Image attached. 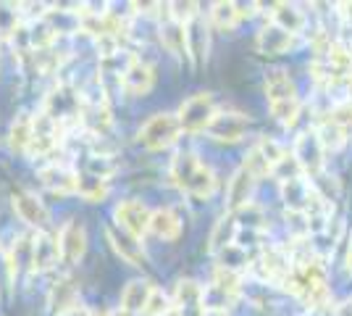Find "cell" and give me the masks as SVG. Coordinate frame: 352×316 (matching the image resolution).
I'll list each match as a JSON object with an SVG mask.
<instances>
[{
    "mask_svg": "<svg viewBox=\"0 0 352 316\" xmlns=\"http://www.w3.org/2000/svg\"><path fill=\"white\" fill-rule=\"evenodd\" d=\"M289 271H292V261L281 248H263L258 258H252V274L271 285H284Z\"/></svg>",
    "mask_w": 352,
    "mask_h": 316,
    "instance_id": "cell-4",
    "label": "cell"
},
{
    "mask_svg": "<svg viewBox=\"0 0 352 316\" xmlns=\"http://www.w3.org/2000/svg\"><path fill=\"white\" fill-rule=\"evenodd\" d=\"M334 316H352V303H342V306H337V314Z\"/></svg>",
    "mask_w": 352,
    "mask_h": 316,
    "instance_id": "cell-35",
    "label": "cell"
},
{
    "mask_svg": "<svg viewBox=\"0 0 352 316\" xmlns=\"http://www.w3.org/2000/svg\"><path fill=\"white\" fill-rule=\"evenodd\" d=\"M216 116V98L210 92H197L192 95L190 101H184L176 119L182 124V132H190V135H197V132H206L210 119Z\"/></svg>",
    "mask_w": 352,
    "mask_h": 316,
    "instance_id": "cell-3",
    "label": "cell"
},
{
    "mask_svg": "<svg viewBox=\"0 0 352 316\" xmlns=\"http://www.w3.org/2000/svg\"><path fill=\"white\" fill-rule=\"evenodd\" d=\"M200 316H226V311H213V308H203Z\"/></svg>",
    "mask_w": 352,
    "mask_h": 316,
    "instance_id": "cell-36",
    "label": "cell"
},
{
    "mask_svg": "<svg viewBox=\"0 0 352 316\" xmlns=\"http://www.w3.org/2000/svg\"><path fill=\"white\" fill-rule=\"evenodd\" d=\"M47 303H50V311L56 316H63L66 311H72L74 306H79L76 303V285L69 277L58 280L50 290V295H47Z\"/></svg>",
    "mask_w": 352,
    "mask_h": 316,
    "instance_id": "cell-22",
    "label": "cell"
},
{
    "mask_svg": "<svg viewBox=\"0 0 352 316\" xmlns=\"http://www.w3.org/2000/svg\"><path fill=\"white\" fill-rule=\"evenodd\" d=\"M108 316H134V314L124 311V308H116V311H108Z\"/></svg>",
    "mask_w": 352,
    "mask_h": 316,
    "instance_id": "cell-37",
    "label": "cell"
},
{
    "mask_svg": "<svg viewBox=\"0 0 352 316\" xmlns=\"http://www.w3.org/2000/svg\"><path fill=\"white\" fill-rule=\"evenodd\" d=\"M32 143V116L30 114H19L16 121L11 124V132H8V145L19 153H27Z\"/></svg>",
    "mask_w": 352,
    "mask_h": 316,
    "instance_id": "cell-28",
    "label": "cell"
},
{
    "mask_svg": "<svg viewBox=\"0 0 352 316\" xmlns=\"http://www.w3.org/2000/svg\"><path fill=\"white\" fill-rule=\"evenodd\" d=\"M255 177L248 174L242 166L234 171V177L229 180V190H226V200H229V211L236 213L239 209H245L248 203H252V187H255Z\"/></svg>",
    "mask_w": 352,
    "mask_h": 316,
    "instance_id": "cell-16",
    "label": "cell"
},
{
    "mask_svg": "<svg viewBox=\"0 0 352 316\" xmlns=\"http://www.w3.org/2000/svg\"><path fill=\"white\" fill-rule=\"evenodd\" d=\"M182 135V124L176 114H155L140 127V143L147 151H166Z\"/></svg>",
    "mask_w": 352,
    "mask_h": 316,
    "instance_id": "cell-2",
    "label": "cell"
},
{
    "mask_svg": "<svg viewBox=\"0 0 352 316\" xmlns=\"http://www.w3.org/2000/svg\"><path fill=\"white\" fill-rule=\"evenodd\" d=\"M76 171H72L66 164H50L40 169V180L50 193H58V196H69L76 193Z\"/></svg>",
    "mask_w": 352,
    "mask_h": 316,
    "instance_id": "cell-14",
    "label": "cell"
},
{
    "mask_svg": "<svg viewBox=\"0 0 352 316\" xmlns=\"http://www.w3.org/2000/svg\"><path fill=\"white\" fill-rule=\"evenodd\" d=\"M236 232H239V222H236L234 213L221 216L210 229V235H208V251L210 253H223L226 248H232L236 242Z\"/></svg>",
    "mask_w": 352,
    "mask_h": 316,
    "instance_id": "cell-17",
    "label": "cell"
},
{
    "mask_svg": "<svg viewBox=\"0 0 352 316\" xmlns=\"http://www.w3.org/2000/svg\"><path fill=\"white\" fill-rule=\"evenodd\" d=\"M14 209L21 222L34 227L37 232H47V222H50V211L45 209V203L37 196H32L27 190L14 193Z\"/></svg>",
    "mask_w": 352,
    "mask_h": 316,
    "instance_id": "cell-11",
    "label": "cell"
},
{
    "mask_svg": "<svg viewBox=\"0 0 352 316\" xmlns=\"http://www.w3.org/2000/svg\"><path fill=\"white\" fill-rule=\"evenodd\" d=\"M271 177H276V180L284 185V182H292V180L305 177V171H302V166L297 164V158H294L292 153H287L279 164H274V169H271Z\"/></svg>",
    "mask_w": 352,
    "mask_h": 316,
    "instance_id": "cell-32",
    "label": "cell"
},
{
    "mask_svg": "<svg viewBox=\"0 0 352 316\" xmlns=\"http://www.w3.org/2000/svg\"><path fill=\"white\" fill-rule=\"evenodd\" d=\"M255 43H258V50L265 53V56H281V53H287L292 48L294 34L279 30L276 24H268V27H263V30L258 32V40Z\"/></svg>",
    "mask_w": 352,
    "mask_h": 316,
    "instance_id": "cell-18",
    "label": "cell"
},
{
    "mask_svg": "<svg viewBox=\"0 0 352 316\" xmlns=\"http://www.w3.org/2000/svg\"><path fill=\"white\" fill-rule=\"evenodd\" d=\"M58 245L60 261L69 264V266H76L87 253V229H85V224H79L76 219L66 222L58 232Z\"/></svg>",
    "mask_w": 352,
    "mask_h": 316,
    "instance_id": "cell-8",
    "label": "cell"
},
{
    "mask_svg": "<svg viewBox=\"0 0 352 316\" xmlns=\"http://www.w3.org/2000/svg\"><path fill=\"white\" fill-rule=\"evenodd\" d=\"M58 261H60L58 235L37 232V235H34V242H32V269L50 271L53 266H58Z\"/></svg>",
    "mask_w": 352,
    "mask_h": 316,
    "instance_id": "cell-12",
    "label": "cell"
},
{
    "mask_svg": "<svg viewBox=\"0 0 352 316\" xmlns=\"http://www.w3.org/2000/svg\"><path fill=\"white\" fill-rule=\"evenodd\" d=\"M168 180L176 185L184 196L206 200L216 193V171L197 156V153H179L168 166Z\"/></svg>",
    "mask_w": 352,
    "mask_h": 316,
    "instance_id": "cell-1",
    "label": "cell"
},
{
    "mask_svg": "<svg viewBox=\"0 0 352 316\" xmlns=\"http://www.w3.org/2000/svg\"><path fill=\"white\" fill-rule=\"evenodd\" d=\"M339 16L344 19V24H350L352 27V3H339Z\"/></svg>",
    "mask_w": 352,
    "mask_h": 316,
    "instance_id": "cell-34",
    "label": "cell"
},
{
    "mask_svg": "<svg viewBox=\"0 0 352 316\" xmlns=\"http://www.w3.org/2000/svg\"><path fill=\"white\" fill-rule=\"evenodd\" d=\"M263 90H265V101H268V105L300 98V95H297V87H294V79L287 74L284 69H274V72L265 74Z\"/></svg>",
    "mask_w": 352,
    "mask_h": 316,
    "instance_id": "cell-15",
    "label": "cell"
},
{
    "mask_svg": "<svg viewBox=\"0 0 352 316\" xmlns=\"http://www.w3.org/2000/svg\"><path fill=\"white\" fill-rule=\"evenodd\" d=\"M271 24H276L279 30L289 32V34H300L305 30V14L294 3H274L271 6Z\"/></svg>",
    "mask_w": 352,
    "mask_h": 316,
    "instance_id": "cell-19",
    "label": "cell"
},
{
    "mask_svg": "<svg viewBox=\"0 0 352 316\" xmlns=\"http://www.w3.org/2000/svg\"><path fill=\"white\" fill-rule=\"evenodd\" d=\"M239 21L236 16V3H213L210 6V24L221 32H229Z\"/></svg>",
    "mask_w": 352,
    "mask_h": 316,
    "instance_id": "cell-29",
    "label": "cell"
},
{
    "mask_svg": "<svg viewBox=\"0 0 352 316\" xmlns=\"http://www.w3.org/2000/svg\"><path fill=\"white\" fill-rule=\"evenodd\" d=\"M236 222H239V227L245 229H255V232H265L268 229V222H265V211L258 206V203H248L245 209H239L234 213Z\"/></svg>",
    "mask_w": 352,
    "mask_h": 316,
    "instance_id": "cell-30",
    "label": "cell"
},
{
    "mask_svg": "<svg viewBox=\"0 0 352 316\" xmlns=\"http://www.w3.org/2000/svg\"><path fill=\"white\" fill-rule=\"evenodd\" d=\"M76 196L85 198L87 203H103L105 198L111 196V182L85 171L76 177Z\"/></svg>",
    "mask_w": 352,
    "mask_h": 316,
    "instance_id": "cell-23",
    "label": "cell"
},
{
    "mask_svg": "<svg viewBox=\"0 0 352 316\" xmlns=\"http://www.w3.org/2000/svg\"><path fill=\"white\" fill-rule=\"evenodd\" d=\"M153 87H155V66L150 61H142L134 56L132 63L121 74V90L134 95V98H142Z\"/></svg>",
    "mask_w": 352,
    "mask_h": 316,
    "instance_id": "cell-9",
    "label": "cell"
},
{
    "mask_svg": "<svg viewBox=\"0 0 352 316\" xmlns=\"http://www.w3.org/2000/svg\"><path fill=\"white\" fill-rule=\"evenodd\" d=\"M316 135H318V140H321V145L326 153L339 151V148L347 143V129H344L342 124H337L329 114H326V119H321L318 124H316Z\"/></svg>",
    "mask_w": 352,
    "mask_h": 316,
    "instance_id": "cell-24",
    "label": "cell"
},
{
    "mask_svg": "<svg viewBox=\"0 0 352 316\" xmlns=\"http://www.w3.org/2000/svg\"><path fill=\"white\" fill-rule=\"evenodd\" d=\"M161 43L168 53H174V56H179V59L187 56V30H184V24H179V21H174V19L163 21Z\"/></svg>",
    "mask_w": 352,
    "mask_h": 316,
    "instance_id": "cell-25",
    "label": "cell"
},
{
    "mask_svg": "<svg viewBox=\"0 0 352 316\" xmlns=\"http://www.w3.org/2000/svg\"><path fill=\"white\" fill-rule=\"evenodd\" d=\"M292 156L297 158V164L302 166L305 177L313 180V177L323 174L326 151H323V145H321V140H318V135H316V129H308V132H302V135L294 140Z\"/></svg>",
    "mask_w": 352,
    "mask_h": 316,
    "instance_id": "cell-5",
    "label": "cell"
},
{
    "mask_svg": "<svg viewBox=\"0 0 352 316\" xmlns=\"http://www.w3.org/2000/svg\"><path fill=\"white\" fill-rule=\"evenodd\" d=\"M145 316H168L174 314V301H171V293H163L161 287H155L153 293H150V298H147V306Z\"/></svg>",
    "mask_w": 352,
    "mask_h": 316,
    "instance_id": "cell-31",
    "label": "cell"
},
{
    "mask_svg": "<svg viewBox=\"0 0 352 316\" xmlns=\"http://www.w3.org/2000/svg\"><path fill=\"white\" fill-rule=\"evenodd\" d=\"M103 232H105L108 245L113 248V253H116L118 258H124V261L132 264V266H142V264H145V251H142L140 238H134V235H129V232H124V229L116 224H108Z\"/></svg>",
    "mask_w": 352,
    "mask_h": 316,
    "instance_id": "cell-10",
    "label": "cell"
},
{
    "mask_svg": "<svg viewBox=\"0 0 352 316\" xmlns=\"http://www.w3.org/2000/svg\"><path fill=\"white\" fill-rule=\"evenodd\" d=\"M250 127V119L245 114H239V111H216V116L210 119L208 124V137L210 140H216V143H226V145H234L239 143L245 132H248Z\"/></svg>",
    "mask_w": 352,
    "mask_h": 316,
    "instance_id": "cell-6",
    "label": "cell"
},
{
    "mask_svg": "<svg viewBox=\"0 0 352 316\" xmlns=\"http://www.w3.org/2000/svg\"><path fill=\"white\" fill-rule=\"evenodd\" d=\"M210 285L216 287V290H221V293H226L229 298H234L239 295V290H242V274L234 269H226V266H216L213 269V277H210Z\"/></svg>",
    "mask_w": 352,
    "mask_h": 316,
    "instance_id": "cell-27",
    "label": "cell"
},
{
    "mask_svg": "<svg viewBox=\"0 0 352 316\" xmlns=\"http://www.w3.org/2000/svg\"><path fill=\"white\" fill-rule=\"evenodd\" d=\"M187 30V56L190 61L200 69L208 59V48H210V32H208V24L203 21V16H195L192 21L184 24Z\"/></svg>",
    "mask_w": 352,
    "mask_h": 316,
    "instance_id": "cell-13",
    "label": "cell"
},
{
    "mask_svg": "<svg viewBox=\"0 0 352 316\" xmlns=\"http://www.w3.org/2000/svg\"><path fill=\"white\" fill-rule=\"evenodd\" d=\"M116 216V227H121L124 232H129L134 238H142L150 232V219H153V211L147 209L142 200H134V198H126L121 200L113 211Z\"/></svg>",
    "mask_w": 352,
    "mask_h": 316,
    "instance_id": "cell-7",
    "label": "cell"
},
{
    "mask_svg": "<svg viewBox=\"0 0 352 316\" xmlns=\"http://www.w3.org/2000/svg\"><path fill=\"white\" fill-rule=\"evenodd\" d=\"M150 235H155L158 240H176L182 235V219L174 209H158L153 211L150 219Z\"/></svg>",
    "mask_w": 352,
    "mask_h": 316,
    "instance_id": "cell-20",
    "label": "cell"
},
{
    "mask_svg": "<svg viewBox=\"0 0 352 316\" xmlns=\"http://www.w3.org/2000/svg\"><path fill=\"white\" fill-rule=\"evenodd\" d=\"M153 290H155L153 282H147V280H132L129 285L124 287V293H121V308L129 311V314H137V311L142 314Z\"/></svg>",
    "mask_w": 352,
    "mask_h": 316,
    "instance_id": "cell-21",
    "label": "cell"
},
{
    "mask_svg": "<svg viewBox=\"0 0 352 316\" xmlns=\"http://www.w3.org/2000/svg\"><path fill=\"white\" fill-rule=\"evenodd\" d=\"M242 169L252 174L255 180H261L265 174H271V164L263 158V153L258 151V148H250V153L245 156V161H242Z\"/></svg>",
    "mask_w": 352,
    "mask_h": 316,
    "instance_id": "cell-33",
    "label": "cell"
},
{
    "mask_svg": "<svg viewBox=\"0 0 352 316\" xmlns=\"http://www.w3.org/2000/svg\"><path fill=\"white\" fill-rule=\"evenodd\" d=\"M171 301H174V311H187L192 306H200L203 303V287L195 280H179L174 293H171Z\"/></svg>",
    "mask_w": 352,
    "mask_h": 316,
    "instance_id": "cell-26",
    "label": "cell"
}]
</instances>
